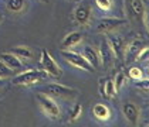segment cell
<instances>
[{
    "instance_id": "obj_18",
    "label": "cell",
    "mask_w": 149,
    "mask_h": 127,
    "mask_svg": "<svg viewBox=\"0 0 149 127\" xmlns=\"http://www.w3.org/2000/svg\"><path fill=\"white\" fill-rule=\"evenodd\" d=\"M10 52H13L14 55H17L20 59H31L33 58L31 49L27 48V47H14V48H12Z\"/></svg>"
},
{
    "instance_id": "obj_29",
    "label": "cell",
    "mask_w": 149,
    "mask_h": 127,
    "mask_svg": "<svg viewBox=\"0 0 149 127\" xmlns=\"http://www.w3.org/2000/svg\"><path fill=\"white\" fill-rule=\"evenodd\" d=\"M0 20H1V14H0Z\"/></svg>"
},
{
    "instance_id": "obj_30",
    "label": "cell",
    "mask_w": 149,
    "mask_h": 127,
    "mask_svg": "<svg viewBox=\"0 0 149 127\" xmlns=\"http://www.w3.org/2000/svg\"><path fill=\"white\" fill-rule=\"evenodd\" d=\"M43 1H48V0H43Z\"/></svg>"
},
{
    "instance_id": "obj_21",
    "label": "cell",
    "mask_w": 149,
    "mask_h": 127,
    "mask_svg": "<svg viewBox=\"0 0 149 127\" xmlns=\"http://www.w3.org/2000/svg\"><path fill=\"white\" fill-rule=\"evenodd\" d=\"M81 113H82V106H81L80 103H75L72 106L71 112H70V120H71V122H75L81 116Z\"/></svg>"
},
{
    "instance_id": "obj_23",
    "label": "cell",
    "mask_w": 149,
    "mask_h": 127,
    "mask_svg": "<svg viewBox=\"0 0 149 127\" xmlns=\"http://www.w3.org/2000/svg\"><path fill=\"white\" fill-rule=\"evenodd\" d=\"M128 75H129V78L134 79V81L142 79V76H143V73H142L141 68H138V67H132V68L129 69V72H128Z\"/></svg>"
},
{
    "instance_id": "obj_8",
    "label": "cell",
    "mask_w": 149,
    "mask_h": 127,
    "mask_svg": "<svg viewBox=\"0 0 149 127\" xmlns=\"http://www.w3.org/2000/svg\"><path fill=\"white\" fill-rule=\"evenodd\" d=\"M109 45L112 48V52L118 59H124L125 55V44H124V38L121 35H108L107 37Z\"/></svg>"
},
{
    "instance_id": "obj_10",
    "label": "cell",
    "mask_w": 149,
    "mask_h": 127,
    "mask_svg": "<svg viewBox=\"0 0 149 127\" xmlns=\"http://www.w3.org/2000/svg\"><path fill=\"white\" fill-rule=\"evenodd\" d=\"M143 48H145V44H143V41H141V40H136V41L131 43V44L128 45V48L125 49V55H124L126 64L134 62Z\"/></svg>"
},
{
    "instance_id": "obj_15",
    "label": "cell",
    "mask_w": 149,
    "mask_h": 127,
    "mask_svg": "<svg viewBox=\"0 0 149 127\" xmlns=\"http://www.w3.org/2000/svg\"><path fill=\"white\" fill-rule=\"evenodd\" d=\"M82 55H84V58L91 64V67L94 69H97V68L100 67V62H101V61H100V54H98L92 47H85Z\"/></svg>"
},
{
    "instance_id": "obj_25",
    "label": "cell",
    "mask_w": 149,
    "mask_h": 127,
    "mask_svg": "<svg viewBox=\"0 0 149 127\" xmlns=\"http://www.w3.org/2000/svg\"><path fill=\"white\" fill-rule=\"evenodd\" d=\"M135 85L141 91H149V79H138Z\"/></svg>"
},
{
    "instance_id": "obj_22",
    "label": "cell",
    "mask_w": 149,
    "mask_h": 127,
    "mask_svg": "<svg viewBox=\"0 0 149 127\" xmlns=\"http://www.w3.org/2000/svg\"><path fill=\"white\" fill-rule=\"evenodd\" d=\"M13 73H14V71H12L3 61H0V78H9V76H12Z\"/></svg>"
},
{
    "instance_id": "obj_28",
    "label": "cell",
    "mask_w": 149,
    "mask_h": 127,
    "mask_svg": "<svg viewBox=\"0 0 149 127\" xmlns=\"http://www.w3.org/2000/svg\"><path fill=\"white\" fill-rule=\"evenodd\" d=\"M4 85V78H0V88Z\"/></svg>"
},
{
    "instance_id": "obj_14",
    "label": "cell",
    "mask_w": 149,
    "mask_h": 127,
    "mask_svg": "<svg viewBox=\"0 0 149 127\" xmlns=\"http://www.w3.org/2000/svg\"><path fill=\"white\" fill-rule=\"evenodd\" d=\"M81 40H82V34H81V33H78V31L70 33L68 35L64 37V40H63V43H61V48H63V49H70V48H72V47L78 45L81 43Z\"/></svg>"
},
{
    "instance_id": "obj_1",
    "label": "cell",
    "mask_w": 149,
    "mask_h": 127,
    "mask_svg": "<svg viewBox=\"0 0 149 127\" xmlns=\"http://www.w3.org/2000/svg\"><path fill=\"white\" fill-rule=\"evenodd\" d=\"M126 16L131 21H135L138 24H143L145 21V4L142 0H124Z\"/></svg>"
},
{
    "instance_id": "obj_7",
    "label": "cell",
    "mask_w": 149,
    "mask_h": 127,
    "mask_svg": "<svg viewBox=\"0 0 149 127\" xmlns=\"http://www.w3.org/2000/svg\"><path fill=\"white\" fill-rule=\"evenodd\" d=\"M126 21L124 19H116V17H104L100 20V23L97 25V31L98 33H102V34H108V33H112L116 31L119 27L125 25Z\"/></svg>"
},
{
    "instance_id": "obj_31",
    "label": "cell",
    "mask_w": 149,
    "mask_h": 127,
    "mask_svg": "<svg viewBox=\"0 0 149 127\" xmlns=\"http://www.w3.org/2000/svg\"><path fill=\"white\" fill-rule=\"evenodd\" d=\"M146 127H149V124H146Z\"/></svg>"
},
{
    "instance_id": "obj_19",
    "label": "cell",
    "mask_w": 149,
    "mask_h": 127,
    "mask_svg": "<svg viewBox=\"0 0 149 127\" xmlns=\"http://www.w3.org/2000/svg\"><path fill=\"white\" fill-rule=\"evenodd\" d=\"M7 9L13 13H19L24 9V0H7Z\"/></svg>"
},
{
    "instance_id": "obj_12",
    "label": "cell",
    "mask_w": 149,
    "mask_h": 127,
    "mask_svg": "<svg viewBox=\"0 0 149 127\" xmlns=\"http://www.w3.org/2000/svg\"><path fill=\"white\" fill-rule=\"evenodd\" d=\"M0 61H3V62L12 71H14V72L22 69V67H23L22 59L17 57V55H14L13 52H3V54H0Z\"/></svg>"
},
{
    "instance_id": "obj_3",
    "label": "cell",
    "mask_w": 149,
    "mask_h": 127,
    "mask_svg": "<svg viewBox=\"0 0 149 127\" xmlns=\"http://www.w3.org/2000/svg\"><path fill=\"white\" fill-rule=\"evenodd\" d=\"M47 78V72L46 71H26V72H22L19 73L17 76L13 78V85H17V86H27V85H33L36 82L41 81Z\"/></svg>"
},
{
    "instance_id": "obj_24",
    "label": "cell",
    "mask_w": 149,
    "mask_h": 127,
    "mask_svg": "<svg viewBox=\"0 0 149 127\" xmlns=\"http://www.w3.org/2000/svg\"><path fill=\"white\" fill-rule=\"evenodd\" d=\"M95 4L104 10V12H108L109 9H111V6H112V1L111 0H95Z\"/></svg>"
},
{
    "instance_id": "obj_17",
    "label": "cell",
    "mask_w": 149,
    "mask_h": 127,
    "mask_svg": "<svg viewBox=\"0 0 149 127\" xmlns=\"http://www.w3.org/2000/svg\"><path fill=\"white\" fill-rule=\"evenodd\" d=\"M92 113L94 116L98 119V120H108L109 119V115H111V112H109V109L102 103H97L94 106V109H92Z\"/></svg>"
},
{
    "instance_id": "obj_27",
    "label": "cell",
    "mask_w": 149,
    "mask_h": 127,
    "mask_svg": "<svg viewBox=\"0 0 149 127\" xmlns=\"http://www.w3.org/2000/svg\"><path fill=\"white\" fill-rule=\"evenodd\" d=\"M143 24H145V27L148 28V33H149V10L145 12V21H143Z\"/></svg>"
},
{
    "instance_id": "obj_13",
    "label": "cell",
    "mask_w": 149,
    "mask_h": 127,
    "mask_svg": "<svg viewBox=\"0 0 149 127\" xmlns=\"http://www.w3.org/2000/svg\"><path fill=\"white\" fill-rule=\"evenodd\" d=\"M122 112L125 115L126 120L132 124H136L138 120H139V109H138L136 104L131 103V102H126L122 106Z\"/></svg>"
},
{
    "instance_id": "obj_11",
    "label": "cell",
    "mask_w": 149,
    "mask_h": 127,
    "mask_svg": "<svg viewBox=\"0 0 149 127\" xmlns=\"http://www.w3.org/2000/svg\"><path fill=\"white\" fill-rule=\"evenodd\" d=\"M74 17H75V21L78 24L85 25L91 19V6L88 3H81L74 12Z\"/></svg>"
},
{
    "instance_id": "obj_4",
    "label": "cell",
    "mask_w": 149,
    "mask_h": 127,
    "mask_svg": "<svg viewBox=\"0 0 149 127\" xmlns=\"http://www.w3.org/2000/svg\"><path fill=\"white\" fill-rule=\"evenodd\" d=\"M40 65L43 71H46L47 75H50L51 78H61L63 71L58 67V64L54 61V58L50 55L48 49H41V59H40Z\"/></svg>"
},
{
    "instance_id": "obj_26",
    "label": "cell",
    "mask_w": 149,
    "mask_h": 127,
    "mask_svg": "<svg viewBox=\"0 0 149 127\" xmlns=\"http://www.w3.org/2000/svg\"><path fill=\"white\" fill-rule=\"evenodd\" d=\"M136 59H138V61H141V62H145V61H149V47H146V48H143V49L141 51V54L138 55Z\"/></svg>"
},
{
    "instance_id": "obj_2",
    "label": "cell",
    "mask_w": 149,
    "mask_h": 127,
    "mask_svg": "<svg viewBox=\"0 0 149 127\" xmlns=\"http://www.w3.org/2000/svg\"><path fill=\"white\" fill-rule=\"evenodd\" d=\"M43 93L51 97H60V99H74L77 96V91L74 88L64 86L61 83H48L47 86H44Z\"/></svg>"
},
{
    "instance_id": "obj_6",
    "label": "cell",
    "mask_w": 149,
    "mask_h": 127,
    "mask_svg": "<svg viewBox=\"0 0 149 127\" xmlns=\"http://www.w3.org/2000/svg\"><path fill=\"white\" fill-rule=\"evenodd\" d=\"M37 100H38V103L41 106V109H43V112L46 113L48 117H51V119H57L60 117V107H58V104L51 99V96H48L46 93H37Z\"/></svg>"
},
{
    "instance_id": "obj_32",
    "label": "cell",
    "mask_w": 149,
    "mask_h": 127,
    "mask_svg": "<svg viewBox=\"0 0 149 127\" xmlns=\"http://www.w3.org/2000/svg\"><path fill=\"white\" fill-rule=\"evenodd\" d=\"M148 72H149V69H148Z\"/></svg>"
},
{
    "instance_id": "obj_20",
    "label": "cell",
    "mask_w": 149,
    "mask_h": 127,
    "mask_svg": "<svg viewBox=\"0 0 149 127\" xmlns=\"http://www.w3.org/2000/svg\"><path fill=\"white\" fill-rule=\"evenodd\" d=\"M124 83H125V75H124V72H118L116 76H115V79H114V85H115V91H116V93L122 89Z\"/></svg>"
},
{
    "instance_id": "obj_9",
    "label": "cell",
    "mask_w": 149,
    "mask_h": 127,
    "mask_svg": "<svg viewBox=\"0 0 149 127\" xmlns=\"http://www.w3.org/2000/svg\"><path fill=\"white\" fill-rule=\"evenodd\" d=\"M100 61H101V64L104 65V68H108L111 64H112V59H114V52H112V48L109 45V43H108V40L105 38L102 43H101V45H100Z\"/></svg>"
},
{
    "instance_id": "obj_16",
    "label": "cell",
    "mask_w": 149,
    "mask_h": 127,
    "mask_svg": "<svg viewBox=\"0 0 149 127\" xmlns=\"http://www.w3.org/2000/svg\"><path fill=\"white\" fill-rule=\"evenodd\" d=\"M100 93L102 95L105 99H111L112 96H115V85H114V81L112 79H107V81L101 83V86H100Z\"/></svg>"
},
{
    "instance_id": "obj_5",
    "label": "cell",
    "mask_w": 149,
    "mask_h": 127,
    "mask_svg": "<svg viewBox=\"0 0 149 127\" xmlns=\"http://www.w3.org/2000/svg\"><path fill=\"white\" fill-rule=\"evenodd\" d=\"M61 55H63V58L68 62L70 65H72V67H75L78 69L87 71V72H92L94 71L91 64L84 58V55H81L78 52H74V51H70V49H63Z\"/></svg>"
}]
</instances>
